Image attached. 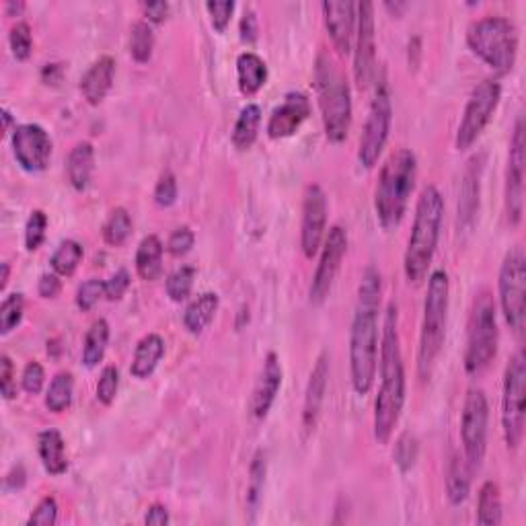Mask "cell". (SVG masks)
I'll use <instances>...</instances> for the list:
<instances>
[{"label": "cell", "instance_id": "obj_34", "mask_svg": "<svg viewBox=\"0 0 526 526\" xmlns=\"http://www.w3.org/2000/svg\"><path fill=\"white\" fill-rule=\"evenodd\" d=\"M109 343V323L105 319H97L85 335L82 343V362L87 368H95L101 362Z\"/></svg>", "mask_w": 526, "mask_h": 526}, {"label": "cell", "instance_id": "obj_43", "mask_svg": "<svg viewBox=\"0 0 526 526\" xmlns=\"http://www.w3.org/2000/svg\"><path fill=\"white\" fill-rule=\"evenodd\" d=\"M9 43L13 50V56L19 60V62H25L32 56L33 52V35H32V27L25 21H19L11 27L9 33Z\"/></svg>", "mask_w": 526, "mask_h": 526}, {"label": "cell", "instance_id": "obj_13", "mask_svg": "<svg viewBox=\"0 0 526 526\" xmlns=\"http://www.w3.org/2000/svg\"><path fill=\"white\" fill-rule=\"evenodd\" d=\"M487 422H490L487 397L481 389H471L463 405L461 440L465 458L473 471L481 467L487 453Z\"/></svg>", "mask_w": 526, "mask_h": 526}, {"label": "cell", "instance_id": "obj_1", "mask_svg": "<svg viewBox=\"0 0 526 526\" xmlns=\"http://www.w3.org/2000/svg\"><path fill=\"white\" fill-rule=\"evenodd\" d=\"M380 272L368 266L358 288V300L350 329V374L358 395H368L379 368V315H380Z\"/></svg>", "mask_w": 526, "mask_h": 526}, {"label": "cell", "instance_id": "obj_33", "mask_svg": "<svg viewBox=\"0 0 526 526\" xmlns=\"http://www.w3.org/2000/svg\"><path fill=\"white\" fill-rule=\"evenodd\" d=\"M477 524L498 526L502 524V495L495 481H485L477 498Z\"/></svg>", "mask_w": 526, "mask_h": 526}, {"label": "cell", "instance_id": "obj_61", "mask_svg": "<svg viewBox=\"0 0 526 526\" xmlns=\"http://www.w3.org/2000/svg\"><path fill=\"white\" fill-rule=\"evenodd\" d=\"M6 14H11V17H17V14L25 9L23 3H6L5 5Z\"/></svg>", "mask_w": 526, "mask_h": 526}, {"label": "cell", "instance_id": "obj_54", "mask_svg": "<svg viewBox=\"0 0 526 526\" xmlns=\"http://www.w3.org/2000/svg\"><path fill=\"white\" fill-rule=\"evenodd\" d=\"M62 290V282H60L58 274H42L40 282H37V292L42 298H56Z\"/></svg>", "mask_w": 526, "mask_h": 526}, {"label": "cell", "instance_id": "obj_62", "mask_svg": "<svg viewBox=\"0 0 526 526\" xmlns=\"http://www.w3.org/2000/svg\"><path fill=\"white\" fill-rule=\"evenodd\" d=\"M11 124H13V116H11V111L3 108V130L5 132H9L11 130Z\"/></svg>", "mask_w": 526, "mask_h": 526}, {"label": "cell", "instance_id": "obj_36", "mask_svg": "<svg viewBox=\"0 0 526 526\" xmlns=\"http://www.w3.org/2000/svg\"><path fill=\"white\" fill-rule=\"evenodd\" d=\"M82 255H85V249H82V245L79 240H62V243L58 245V249L54 251V255L50 258V266L54 269V274L58 276H72L77 272L79 263L82 261Z\"/></svg>", "mask_w": 526, "mask_h": 526}, {"label": "cell", "instance_id": "obj_41", "mask_svg": "<svg viewBox=\"0 0 526 526\" xmlns=\"http://www.w3.org/2000/svg\"><path fill=\"white\" fill-rule=\"evenodd\" d=\"M418 455H419L418 438L411 432H403L399 438H397V445L393 450L395 465L399 467L401 473H409L413 467H416Z\"/></svg>", "mask_w": 526, "mask_h": 526}, {"label": "cell", "instance_id": "obj_5", "mask_svg": "<svg viewBox=\"0 0 526 526\" xmlns=\"http://www.w3.org/2000/svg\"><path fill=\"white\" fill-rule=\"evenodd\" d=\"M315 91L327 140L342 145L352 127V89L340 66L327 54H319L315 62Z\"/></svg>", "mask_w": 526, "mask_h": 526}, {"label": "cell", "instance_id": "obj_16", "mask_svg": "<svg viewBox=\"0 0 526 526\" xmlns=\"http://www.w3.org/2000/svg\"><path fill=\"white\" fill-rule=\"evenodd\" d=\"M524 119L518 116L512 138H510V156L506 171V214L508 222L518 227L524 214Z\"/></svg>", "mask_w": 526, "mask_h": 526}, {"label": "cell", "instance_id": "obj_30", "mask_svg": "<svg viewBox=\"0 0 526 526\" xmlns=\"http://www.w3.org/2000/svg\"><path fill=\"white\" fill-rule=\"evenodd\" d=\"M163 251H164V247L156 235H148L140 240L138 251H136V274L145 282H155L161 277Z\"/></svg>", "mask_w": 526, "mask_h": 526}, {"label": "cell", "instance_id": "obj_44", "mask_svg": "<svg viewBox=\"0 0 526 526\" xmlns=\"http://www.w3.org/2000/svg\"><path fill=\"white\" fill-rule=\"evenodd\" d=\"M46 229H48V216L43 210H33L27 218L25 224V247L27 251H37L46 240Z\"/></svg>", "mask_w": 526, "mask_h": 526}, {"label": "cell", "instance_id": "obj_27", "mask_svg": "<svg viewBox=\"0 0 526 526\" xmlns=\"http://www.w3.org/2000/svg\"><path fill=\"white\" fill-rule=\"evenodd\" d=\"M268 82V64L253 52H243L237 58V85L245 97L258 95Z\"/></svg>", "mask_w": 526, "mask_h": 526}, {"label": "cell", "instance_id": "obj_31", "mask_svg": "<svg viewBox=\"0 0 526 526\" xmlns=\"http://www.w3.org/2000/svg\"><path fill=\"white\" fill-rule=\"evenodd\" d=\"M471 475L473 469L469 467L467 458L461 455H453L446 471V498L453 506H461L469 498Z\"/></svg>", "mask_w": 526, "mask_h": 526}, {"label": "cell", "instance_id": "obj_22", "mask_svg": "<svg viewBox=\"0 0 526 526\" xmlns=\"http://www.w3.org/2000/svg\"><path fill=\"white\" fill-rule=\"evenodd\" d=\"M329 385V356L321 354L315 362V368L306 385L305 405H303V427L306 432H313L319 424L323 403H325Z\"/></svg>", "mask_w": 526, "mask_h": 526}, {"label": "cell", "instance_id": "obj_51", "mask_svg": "<svg viewBox=\"0 0 526 526\" xmlns=\"http://www.w3.org/2000/svg\"><path fill=\"white\" fill-rule=\"evenodd\" d=\"M43 382H46V371L40 362L32 360L25 368H23V377H21V387L25 389V393L29 395H37L42 393Z\"/></svg>", "mask_w": 526, "mask_h": 526}, {"label": "cell", "instance_id": "obj_63", "mask_svg": "<svg viewBox=\"0 0 526 526\" xmlns=\"http://www.w3.org/2000/svg\"><path fill=\"white\" fill-rule=\"evenodd\" d=\"M385 6H387V9H389V11H393V13L397 14V17H399V13H401V11L405 9V5H403V3H397L395 6H393V5H390V3H387Z\"/></svg>", "mask_w": 526, "mask_h": 526}, {"label": "cell", "instance_id": "obj_59", "mask_svg": "<svg viewBox=\"0 0 526 526\" xmlns=\"http://www.w3.org/2000/svg\"><path fill=\"white\" fill-rule=\"evenodd\" d=\"M42 77H43V80L48 82V85H50V82H52V85H58L60 79H62V66H60V64H46V69H43Z\"/></svg>", "mask_w": 526, "mask_h": 526}, {"label": "cell", "instance_id": "obj_6", "mask_svg": "<svg viewBox=\"0 0 526 526\" xmlns=\"http://www.w3.org/2000/svg\"><path fill=\"white\" fill-rule=\"evenodd\" d=\"M448 295L450 282L445 269H434L427 277V292L424 300L422 332H419L418 345V377L422 382L432 379L442 345L446 337V319H448Z\"/></svg>", "mask_w": 526, "mask_h": 526}, {"label": "cell", "instance_id": "obj_42", "mask_svg": "<svg viewBox=\"0 0 526 526\" xmlns=\"http://www.w3.org/2000/svg\"><path fill=\"white\" fill-rule=\"evenodd\" d=\"M195 280V268L182 266L167 277V295L173 303H182L192 295Z\"/></svg>", "mask_w": 526, "mask_h": 526}, {"label": "cell", "instance_id": "obj_60", "mask_svg": "<svg viewBox=\"0 0 526 526\" xmlns=\"http://www.w3.org/2000/svg\"><path fill=\"white\" fill-rule=\"evenodd\" d=\"M0 269H3V276H0V292H5L6 290V284H9V276H11V266L9 263H3L0 266Z\"/></svg>", "mask_w": 526, "mask_h": 526}, {"label": "cell", "instance_id": "obj_7", "mask_svg": "<svg viewBox=\"0 0 526 526\" xmlns=\"http://www.w3.org/2000/svg\"><path fill=\"white\" fill-rule=\"evenodd\" d=\"M467 46L492 70L512 72L518 56V29L512 21L500 14H487L467 29Z\"/></svg>", "mask_w": 526, "mask_h": 526}, {"label": "cell", "instance_id": "obj_19", "mask_svg": "<svg viewBox=\"0 0 526 526\" xmlns=\"http://www.w3.org/2000/svg\"><path fill=\"white\" fill-rule=\"evenodd\" d=\"M311 116L309 97L300 91H292L280 105H276L268 122V136L272 140L290 138L300 130Z\"/></svg>", "mask_w": 526, "mask_h": 526}, {"label": "cell", "instance_id": "obj_58", "mask_svg": "<svg viewBox=\"0 0 526 526\" xmlns=\"http://www.w3.org/2000/svg\"><path fill=\"white\" fill-rule=\"evenodd\" d=\"M6 487H11V490H19V487H23L25 484V471L23 467H13V471L6 475L5 479Z\"/></svg>", "mask_w": 526, "mask_h": 526}, {"label": "cell", "instance_id": "obj_37", "mask_svg": "<svg viewBox=\"0 0 526 526\" xmlns=\"http://www.w3.org/2000/svg\"><path fill=\"white\" fill-rule=\"evenodd\" d=\"M266 475H268V461H266V453L263 450H258L251 461L249 467V484H247V508L249 512H258L259 503H261V495H263V487H266Z\"/></svg>", "mask_w": 526, "mask_h": 526}, {"label": "cell", "instance_id": "obj_57", "mask_svg": "<svg viewBox=\"0 0 526 526\" xmlns=\"http://www.w3.org/2000/svg\"><path fill=\"white\" fill-rule=\"evenodd\" d=\"M145 522L150 526H164L169 522V512L163 503H153L145 516Z\"/></svg>", "mask_w": 526, "mask_h": 526}, {"label": "cell", "instance_id": "obj_25", "mask_svg": "<svg viewBox=\"0 0 526 526\" xmlns=\"http://www.w3.org/2000/svg\"><path fill=\"white\" fill-rule=\"evenodd\" d=\"M37 455H40L43 469L50 475H64L69 471V456H66L64 438L54 427L43 430L37 436Z\"/></svg>", "mask_w": 526, "mask_h": 526}, {"label": "cell", "instance_id": "obj_55", "mask_svg": "<svg viewBox=\"0 0 526 526\" xmlns=\"http://www.w3.org/2000/svg\"><path fill=\"white\" fill-rule=\"evenodd\" d=\"M258 33H259L258 17H255V13L251 9H247L243 13V19H240V40L245 43H253L258 40Z\"/></svg>", "mask_w": 526, "mask_h": 526}, {"label": "cell", "instance_id": "obj_4", "mask_svg": "<svg viewBox=\"0 0 526 526\" xmlns=\"http://www.w3.org/2000/svg\"><path fill=\"white\" fill-rule=\"evenodd\" d=\"M418 179V159L409 148L389 155L374 192V210L382 229H397L408 212L409 198Z\"/></svg>", "mask_w": 526, "mask_h": 526}, {"label": "cell", "instance_id": "obj_17", "mask_svg": "<svg viewBox=\"0 0 526 526\" xmlns=\"http://www.w3.org/2000/svg\"><path fill=\"white\" fill-rule=\"evenodd\" d=\"M13 153L27 173L46 171L52 159V138L40 124H21L13 130Z\"/></svg>", "mask_w": 526, "mask_h": 526}, {"label": "cell", "instance_id": "obj_18", "mask_svg": "<svg viewBox=\"0 0 526 526\" xmlns=\"http://www.w3.org/2000/svg\"><path fill=\"white\" fill-rule=\"evenodd\" d=\"M327 229V198L321 185L311 183L303 198V224H300V249L306 259L319 253Z\"/></svg>", "mask_w": 526, "mask_h": 526}, {"label": "cell", "instance_id": "obj_38", "mask_svg": "<svg viewBox=\"0 0 526 526\" xmlns=\"http://www.w3.org/2000/svg\"><path fill=\"white\" fill-rule=\"evenodd\" d=\"M132 235V218L126 208L111 210L103 224V240L111 247H122Z\"/></svg>", "mask_w": 526, "mask_h": 526}, {"label": "cell", "instance_id": "obj_29", "mask_svg": "<svg viewBox=\"0 0 526 526\" xmlns=\"http://www.w3.org/2000/svg\"><path fill=\"white\" fill-rule=\"evenodd\" d=\"M218 305H221V298H218L216 292H204L195 300H192L187 305V309L183 313V325L192 335H200L204 329L214 321Z\"/></svg>", "mask_w": 526, "mask_h": 526}, {"label": "cell", "instance_id": "obj_49", "mask_svg": "<svg viewBox=\"0 0 526 526\" xmlns=\"http://www.w3.org/2000/svg\"><path fill=\"white\" fill-rule=\"evenodd\" d=\"M206 11L210 14V21H212V27L218 33H224L230 23L232 13H235V3H232V0H224V3H206Z\"/></svg>", "mask_w": 526, "mask_h": 526}, {"label": "cell", "instance_id": "obj_56", "mask_svg": "<svg viewBox=\"0 0 526 526\" xmlns=\"http://www.w3.org/2000/svg\"><path fill=\"white\" fill-rule=\"evenodd\" d=\"M142 11H145L148 23H163L169 14V5L167 3H146L142 5Z\"/></svg>", "mask_w": 526, "mask_h": 526}, {"label": "cell", "instance_id": "obj_14", "mask_svg": "<svg viewBox=\"0 0 526 526\" xmlns=\"http://www.w3.org/2000/svg\"><path fill=\"white\" fill-rule=\"evenodd\" d=\"M377 74V29H374V5H356V52H354V80L362 89L371 87Z\"/></svg>", "mask_w": 526, "mask_h": 526}, {"label": "cell", "instance_id": "obj_32", "mask_svg": "<svg viewBox=\"0 0 526 526\" xmlns=\"http://www.w3.org/2000/svg\"><path fill=\"white\" fill-rule=\"evenodd\" d=\"M261 126V108L255 103H247L232 127V145L239 150H249L258 140Z\"/></svg>", "mask_w": 526, "mask_h": 526}, {"label": "cell", "instance_id": "obj_48", "mask_svg": "<svg viewBox=\"0 0 526 526\" xmlns=\"http://www.w3.org/2000/svg\"><path fill=\"white\" fill-rule=\"evenodd\" d=\"M155 202L161 208H171L177 202V179L171 171H164L156 182Z\"/></svg>", "mask_w": 526, "mask_h": 526}, {"label": "cell", "instance_id": "obj_50", "mask_svg": "<svg viewBox=\"0 0 526 526\" xmlns=\"http://www.w3.org/2000/svg\"><path fill=\"white\" fill-rule=\"evenodd\" d=\"M195 243L193 230L190 227H179L177 230L171 232V237L167 240V251L173 258H183L192 251V247Z\"/></svg>", "mask_w": 526, "mask_h": 526}, {"label": "cell", "instance_id": "obj_3", "mask_svg": "<svg viewBox=\"0 0 526 526\" xmlns=\"http://www.w3.org/2000/svg\"><path fill=\"white\" fill-rule=\"evenodd\" d=\"M442 221H445V198L438 187L426 185L418 198L411 235L403 258L405 277L409 284H422L427 277L438 249Z\"/></svg>", "mask_w": 526, "mask_h": 526}, {"label": "cell", "instance_id": "obj_24", "mask_svg": "<svg viewBox=\"0 0 526 526\" xmlns=\"http://www.w3.org/2000/svg\"><path fill=\"white\" fill-rule=\"evenodd\" d=\"M116 77V60L111 56H101L99 60L89 66L87 72L80 79L82 99L89 105H101L105 97L111 91Z\"/></svg>", "mask_w": 526, "mask_h": 526}, {"label": "cell", "instance_id": "obj_8", "mask_svg": "<svg viewBox=\"0 0 526 526\" xmlns=\"http://www.w3.org/2000/svg\"><path fill=\"white\" fill-rule=\"evenodd\" d=\"M498 313H495L493 298L487 290L479 292L473 303L467 350H465V371L471 377H479L485 372L498 354Z\"/></svg>", "mask_w": 526, "mask_h": 526}, {"label": "cell", "instance_id": "obj_21", "mask_svg": "<svg viewBox=\"0 0 526 526\" xmlns=\"http://www.w3.org/2000/svg\"><path fill=\"white\" fill-rule=\"evenodd\" d=\"M282 379H284V372H282L280 358H277V354H274V352H269L266 360H263L259 380H258V385H255L253 397H251V413L255 419L268 418V413L269 409H272L277 393H280Z\"/></svg>", "mask_w": 526, "mask_h": 526}, {"label": "cell", "instance_id": "obj_46", "mask_svg": "<svg viewBox=\"0 0 526 526\" xmlns=\"http://www.w3.org/2000/svg\"><path fill=\"white\" fill-rule=\"evenodd\" d=\"M105 296V282L99 277H91V280L82 282L77 290V306L82 311H91L93 306Z\"/></svg>", "mask_w": 526, "mask_h": 526}, {"label": "cell", "instance_id": "obj_45", "mask_svg": "<svg viewBox=\"0 0 526 526\" xmlns=\"http://www.w3.org/2000/svg\"><path fill=\"white\" fill-rule=\"evenodd\" d=\"M119 389V371L116 366H105L101 377L97 380V401L109 408L116 401Z\"/></svg>", "mask_w": 526, "mask_h": 526}, {"label": "cell", "instance_id": "obj_35", "mask_svg": "<svg viewBox=\"0 0 526 526\" xmlns=\"http://www.w3.org/2000/svg\"><path fill=\"white\" fill-rule=\"evenodd\" d=\"M74 395V377L72 372H58L54 379H52L48 393H46V408L52 413H64L70 408Z\"/></svg>", "mask_w": 526, "mask_h": 526}, {"label": "cell", "instance_id": "obj_9", "mask_svg": "<svg viewBox=\"0 0 526 526\" xmlns=\"http://www.w3.org/2000/svg\"><path fill=\"white\" fill-rule=\"evenodd\" d=\"M498 292L503 319L518 337H522L526 327V258L521 245L512 247L503 255Z\"/></svg>", "mask_w": 526, "mask_h": 526}, {"label": "cell", "instance_id": "obj_28", "mask_svg": "<svg viewBox=\"0 0 526 526\" xmlns=\"http://www.w3.org/2000/svg\"><path fill=\"white\" fill-rule=\"evenodd\" d=\"M95 169V148L91 142H79L77 146L70 150L69 161H66V175L69 182L77 192H85L91 185Z\"/></svg>", "mask_w": 526, "mask_h": 526}, {"label": "cell", "instance_id": "obj_11", "mask_svg": "<svg viewBox=\"0 0 526 526\" xmlns=\"http://www.w3.org/2000/svg\"><path fill=\"white\" fill-rule=\"evenodd\" d=\"M502 99V85L498 80H484L473 89L467 105H465L461 124H458L455 146L456 150H469L484 134L485 126L498 109Z\"/></svg>", "mask_w": 526, "mask_h": 526}, {"label": "cell", "instance_id": "obj_10", "mask_svg": "<svg viewBox=\"0 0 526 526\" xmlns=\"http://www.w3.org/2000/svg\"><path fill=\"white\" fill-rule=\"evenodd\" d=\"M524 397H526V360L518 350L510 358L503 372L502 387V430L510 450H516L524 438Z\"/></svg>", "mask_w": 526, "mask_h": 526}, {"label": "cell", "instance_id": "obj_12", "mask_svg": "<svg viewBox=\"0 0 526 526\" xmlns=\"http://www.w3.org/2000/svg\"><path fill=\"white\" fill-rule=\"evenodd\" d=\"M390 122H393V105H390L387 82L380 80V85H377V93L372 97L371 109H368L362 138H360L358 161L364 169H372L379 163L389 140Z\"/></svg>", "mask_w": 526, "mask_h": 526}, {"label": "cell", "instance_id": "obj_15", "mask_svg": "<svg viewBox=\"0 0 526 526\" xmlns=\"http://www.w3.org/2000/svg\"><path fill=\"white\" fill-rule=\"evenodd\" d=\"M345 251H348V232H345V229L340 227V224H335V227H332L327 232L317 269H315L311 282L309 296L313 305H323L327 300L329 292L333 288L337 272H340L342 268Z\"/></svg>", "mask_w": 526, "mask_h": 526}, {"label": "cell", "instance_id": "obj_40", "mask_svg": "<svg viewBox=\"0 0 526 526\" xmlns=\"http://www.w3.org/2000/svg\"><path fill=\"white\" fill-rule=\"evenodd\" d=\"M25 313V298L21 292H13V295L5 296L3 305H0V335H9L13 329H17L23 321Z\"/></svg>", "mask_w": 526, "mask_h": 526}, {"label": "cell", "instance_id": "obj_47", "mask_svg": "<svg viewBox=\"0 0 526 526\" xmlns=\"http://www.w3.org/2000/svg\"><path fill=\"white\" fill-rule=\"evenodd\" d=\"M58 522V502L54 495H46L37 503L32 516L27 518V526H52Z\"/></svg>", "mask_w": 526, "mask_h": 526}, {"label": "cell", "instance_id": "obj_26", "mask_svg": "<svg viewBox=\"0 0 526 526\" xmlns=\"http://www.w3.org/2000/svg\"><path fill=\"white\" fill-rule=\"evenodd\" d=\"M164 356V340L159 333H146L134 350L130 372L134 379L146 380L156 371L161 358Z\"/></svg>", "mask_w": 526, "mask_h": 526}, {"label": "cell", "instance_id": "obj_20", "mask_svg": "<svg viewBox=\"0 0 526 526\" xmlns=\"http://www.w3.org/2000/svg\"><path fill=\"white\" fill-rule=\"evenodd\" d=\"M327 33L332 37L337 54L345 56L352 50V40L356 32V5L350 0H327L321 5Z\"/></svg>", "mask_w": 526, "mask_h": 526}, {"label": "cell", "instance_id": "obj_39", "mask_svg": "<svg viewBox=\"0 0 526 526\" xmlns=\"http://www.w3.org/2000/svg\"><path fill=\"white\" fill-rule=\"evenodd\" d=\"M155 33L148 21H136L130 29V54L138 64H146L153 58Z\"/></svg>", "mask_w": 526, "mask_h": 526}, {"label": "cell", "instance_id": "obj_53", "mask_svg": "<svg viewBox=\"0 0 526 526\" xmlns=\"http://www.w3.org/2000/svg\"><path fill=\"white\" fill-rule=\"evenodd\" d=\"M130 282H132V277L130 274H127V269H117L109 280H105V298L111 300V303L122 300L126 290L130 288Z\"/></svg>", "mask_w": 526, "mask_h": 526}, {"label": "cell", "instance_id": "obj_2", "mask_svg": "<svg viewBox=\"0 0 526 526\" xmlns=\"http://www.w3.org/2000/svg\"><path fill=\"white\" fill-rule=\"evenodd\" d=\"M399 315L397 305L389 303L385 321L380 329V389L374 401V438L379 445H389L393 432L399 424L405 405V364L401 354L399 337Z\"/></svg>", "mask_w": 526, "mask_h": 526}, {"label": "cell", "instance_id": "obj_23", "mask_svg": "<svg viewBox=\"0 0 526 526\" xmlns=\"http://www.w3.org/2000/svg\"><path fill=\"white\" fill-rule=\"evenodd\" d=\"M481 171H484V156H473L465 169L461 195H458V229L469 230L475 222L481 193Z\"/></svg>", "mask_w": 526, "mask_h": 526}, {"label": "cell", "instance_id": "obj_52", "mask_svg": "<svg viewBox=\"0 0 526 526\" xmlns=\"http://www.w3.org/2000/svg\"><path fill=\"white\" fill-rule=\"evenodd\" d=\"M0 393L6 401L17 397V382H14V366L13 360L3 354L0 356Z\"/></svg>", "mask_w": 526, "mask_h": 526}]
</instances>
